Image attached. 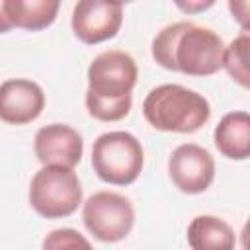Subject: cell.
Returning a JSON list of instances; mask_svg holds the SVG:
<instances>
[{
  "mask_svg": "<svg viewBox=\"0 0 250 250\" xmlns=\"http://www.w3.org/2000/svg\"><path fill=\"white\" fill-rule=\"evenodd\" d=\"M168 174L180 191L201 193L213 184L215 160L203 146L184 143L172 150L168 158Z\"/></svg>",
  "mask_w": 250,
  "mask_h": 250,
  "instance_id": "52a82bcc",
  "label": "cell"
},
{
  "mask_svg": "<svg viewBox=\"0 0 250 250\" xmlns=\"http://www.w3.org/2000/svg\"><path fill=\"white\" fill-rule=\"evenodd\" d=\"M10 29H12V27H10V23H8L4 12H2V2H0V33H6V31H10Z\"/></svg>",
  "mask_w": 250,
  "mask_h": 250,
  "instance_id": "e0dca14e",
  "label": "cell"
},
{
  "mask_svg": "<svg viewBox=\"0 0 250 250\" xmlns=\"http://www.w3.org/2000/svg\"><path fill=\"white\" fill-rule=\"evenodd\" d=\"M33 150L43 166L55 164L74 168L82 160L84 141L76 129L62 123H51L35 133Z\"/></svg>",
  "mask_w": 250,
  "mask_h": 250,
  "instance_id": "9c48e42d",
  "label": "cell"
},
{
  "mask_svg": "<svg viewBox=\"0 0 250 250\" xmlns=\"http://www.w3.org/2000/svg\"><path fill=\"white\" fill-rule=\"evenodd\" d=\"M43 250H94V246L74 229H55L43 238Z\"/></svg>",
  "mask_w": 250,
  "mask_h": 250,
  "instance_id": "9a60e30c",
  "label": "cell"
},
{
  "mask_svg": "<svg viewBox=\"0 0 250 250\" xmlns=\"http://www.w3.org/2000/svg\"><path fill=\"white\" fill-rule=\"evenodd\" d=\"M45 107L41 86L27 78H10L0 84V121L25 125L35 121Z\"/></svg>",
  "mask_w": 250,
  "mask_h": 250,
  "instance_id": "30bf717a",
  "label": "cell"
},
{
  "mask_svg": "<svg viewBox=\"0 0 250 250\" xmlns=\"http://www.w3.org/2000/svg\"><path fill=\"white\" fill-rule=\"evenodd\" d=\"M191 250H234L236 234L232 227L215 215H197L188 227Z\"/></svg>",
  "mask_w": 250,
  "mask_h": 250,
  "instance_id": "4fadbf2b",
  "label": "cell"
},
{
  "mask_svg": "<svg viewBox=\"0 0 250 250\" xmlns=\"http://www.w3.org/2000/svg\"><path fill=\"white\" fill-rule=\"evenodd\" d=\"M82 203V186L72 168L43 166L29 182V205L45 219L72 215Z\"/></svg>",
  "mask_w": 250,
  "mask_h": 250,
  "instance_id": "5b68a950",
  "label": "cell"
},
{
  "mask_svg": "<svg viewBox=\"0 0 250 250\" xmlns=\"http://www.w3.org/2000/svg\"><path fill=\"white\" fill-rule=\"evenodd\" d=\"M145 164V152L139 139L127 131H109L100 135L92 146V168L96 176L111 186L133 184Z\"/></svg>",
  "mask_w": 250,
  "mask_h": 250,
  "instance_id": "277c9868",
  "label": "cell"
},
{
  "mask_svg": "<svg viewBox=\"0 0 250 250\" xmlns=\"http://www.w3.org/2000/svg\"><path fill=\"white\" fill-rule=\"evenodd\" d=\"M57 0H2V12L10 27L39 31L49 27L59 12Z\"/></svg>",
  "mask_w": 250,
  "mask_h": 250,
  "instance_id": "7c38bea8",
  "label": "cell"
},
{
  "mask_svg": "<svg viewBox=\"0 0 250 250\" xmlns=\"http://www.w3.org/2000/svg\"><path fill=\"white\" fill-rule=\"evenodd\" d=\"M223 39L209 27L176 21L152 39V59L168 70L188 76H211L223 68Z\"/></svg>",
  "mask_w": 250,
  "mask_h": 250,
  "instance_id": "6da1fadb",
  "label": "cell"
},
{
  "mask_svg": "<svg viewBox=\"0 0 250 250\" xmlns=\"http://www.w3.org/2000/svg\"><path fill=\"white\" fill-rule=\"evenodd\" d=\"M248 51H250V35H248V29L242 31L238 37H234L229 43V47H225V51H223V66H225V70L242 88H248L250 86Z\"/></svg>",
  "mask_w": 250,
  "mask_h": 250,
  "instance_id": "5bb4252c",
  "label": "cell"
},
{
  "mask_svg": "<svg viewBox=\"0 0 250 250\" xmlns=\"http://www.w3.org/2000/svg\"><path fill=\"white\" fill-rule=\"evenodd\" d=\"M143 115L158 131L195 133L209 121L211 105L195 90L180 84H160L146 94Z\"/></svg>",
  "mask_w": 250,
  "mask_h": 250,
  "instance_id": "3957f363",
  "label": "cell"
},
{
  "mask_svg": "<svg viewBox=\"0 0 250 250\" xmlns=\"http://www.w3.org/2000/svg\"><path fill=\"white\" fill-rule=\"evenodd\" d=\"M123 21V6L102 0H82L72 10V31L86 45L113 39Z\"/></svg>",
  "mask_w": 250,
  "mask_h": 250,
  "instance_id": "ba28073f",
  "label": "cell"
},
{
  "mask_svg": "<svg viewBox=\"0 0 250 250\" xmlns=\"http://www.w3.org/2000/svg\"><path fill=\"white\" fill-rule=\"evenodd\" d=\"M209 6H213V2H199V4H178V8L188 10V12H193V10H205V8H209Z\"/></svg>",
  "mask_w": 250,
  "mask_h": 250,
  "instance_id": "2e32d148",
  "label": "cell"
},
{
  "mask_svg": "<svg viewBox=\"0 0 250 250\" xmlns=\"http://www.w3.org/2000/svg\"><path fill=\"white\" fill-rule=\"evenodd\" d=\"M215 146L230 160H246L250 154V115L230 111L215 127Z\"/></svg>",
  "mask_w": 250,
  "mask_h": 250,
  "instance_id": "8fae6325",
  "label": "cell"
},
{
  "mask_svg": "<svg viewBox=\"0 0 250 250\" xmlns=\"http://www.w3.org/2000/svg\"><path fill=\"white\" fill-rule=\"evenodd\" d=\"M84 227L102 242L123 240L135 223V209L131 201L115 191H96L82 207Z\"/></svg>",
  "mask_w": 250,
  "mask_h": 250,
  "instance_id": "8992f818",
  "label": "cell"
},
{
  "mask_svg": "<svg viewBox=\"0 0 250 250\" xmlns=\"http://www.w3.org/2000/svg\"><path fill=\"white\" fill-rule=\"evenodd\" d=\"M137 62L125 51H104L88 66L86 109L98 121H119L129 115L133 88L137 84Z\"/></svg>",
  "mask_w": 250,
  "mask_h": 250,
  "instance_id": "7a4b0ae2",
  "label": "cell"
}]
</instances>
